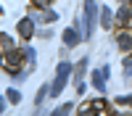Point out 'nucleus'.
<instances>
[{
  "mask_svg": "<svg viewBox=\"0 0 132 116\" xmlns=\"http://www.w3.org/2000/svg\"><path fill=\"white\" fill-rule=\"evenodd\" d=\"M69 74H71V63L61 61V63H58V71H56V82L50 84V95H58V92L66 87V82H69Z\"/></svg>",
  "mask_w": 132,
  "mask_h": 116,
  "instance_id": "nucleus-1",
  "label": "nucleus"
},
{
  "mask_svg": "<svg viewBox=\"0 0 132 116\" xmlns=\"http://www.w3.org/2000/svg\"><path fill=\"white\" fill-rule=\"evenodd\" d=\"M116 45H119V50H122V53H132V29H129V26L119 32Z\"/></svg>",
  "mask_w": 132,
  "mask_h": 116,
  "instance_id": "nucleus-2",
  "label": "nucleus"
},
{
  "mask_svg": "<svg viewBox=\"0 0 132 116\" xmlns=\"http://www.w3.org/2000/svg\"><path fill=\"white\" fill-rule=\"evenodd\" d=\"M95 13H98V8H95V0H85V24H87V34L93 32Z\"/></svg>",
  "mask_w": 132,
  "mask_h": 116,
  "instance_id": "nucleus-3",
  "label": "nucleus"
},
{
  "mask_svg": "<svg viewBox=\"0 0 132 116\" xmlns=\"http://www.w3.org/2000/svg\"><path fill=\"white\" fill-rule=\"evenodd\" d=\"M19 34L24 40H32V34H35V19H24L19 21Z\"/></svg>",
  "mask_w": 132,
  "mask_h": 116,
  "instance_id": "nucleus-4",
  "label": "nucleus"
},
{
  "mask_svg": "<svg viewBox=\"0 0 132 116\" xmlns=\"http://www.w3.org/2000/svg\"><path fill=\"white\" fill-rule=\"evenodd\" d=\"M106 79H108V69L103 66V69H98L93 74V87L95 90H106Z\"/></svg>",
  "mask_w": 132,
  "mask_h": 116,
  "instance_id": "nucleus-5",
  "label": "nucleus"
},
{
  "mask_svg": "<svg viewBox=\"0 0 132 116\" xmlns=\"http://www.w3.org/2000/svg\"><path fill=\"white\" fill-rule=\"evenodd\" d=\"M79 34H82V32H77V29H66V32H63V42H66L69 48H74L77 42H79Z\"/></svg>",
  "mask_w": 132,
  "mask_h": 116,
  "instance_id": "nucleus-6",
  "label": "nucleus"
},
{
  "mask_svg": "<svg viewBox=\"0 0 132 116\" xmlns=\"http://www.w3.org/2000/svg\"><path fill=\"white\" fill-rule=\"evenodd\" d=\"M116 21H119L122 26H127L129 21H132V16H129V8H127V5H122V8H119V13H116Z\"/></svg>",
  "mask_w": 132,
  "mask_h": 116,
  "instance_id": "nucleus-7",
  "label": "nucleus"
},
{
  "mask_svg": "<svg viewBox=\"0 0 132 116\" xmlns=\"http://www.w3.org/2000/svg\"><path fill=\"white\" fill-rule=\"evenodd\" d=\"M111 21H114V16H111V11H108V8L103 5V11H101V24H103V26H111Z\"/></svg>",
  "mask_w": 132,
  "mask_h": 116,
  "instance_id": "nucleus-8",
  "label": "nucleus"
},
{
  "mask_svg": "<svg viewBox=\"0 0 132 116\" xmlns=\"http://www.w3.org/2000/svg\"><path fill=\"white\" fill-rule=\"evenodd\" d=\"M5 98H8L11 103H19V100H21V92H19V90H8V92H5Z\"/></svg>",
  "mask_w": 132,
  "mask_h": 116,
  "instance_id": "nucleus-9",
  "label": "nucleus"
},
{
  "mask_svg": "<svg viewBox=\"0 0 132 116\" xmlns=\"http://www.w3.org/2000/svg\"><path fill=\"white\" fill-rule=\"evenodd\" d=\"M106 108H108V105H106L103 100H95V103H93V113H103Z\"/></svg>",
  "mask_w": 132,
  "mask_h": 116,
  "instance_id": "nucleus-10",
  "label": "nucleus"
},
{
  "mask_svg": "<svg viewBox=\"0 0 132 116\" xmlns=\"http://www.w3.org/2000/svg\"><path fill=\"white\" fill-rule=\"evenodd\" d=\"M32 5H35V8H48L50 0H32Z\"/></svg>",
  "mask_w": 132,
  "mask_h": 116,
  "instance_id": "nucleus-11",
  "label": "nucleus"
},
{
  "mask_svg": "<svg viewBox=\"0 0 132 116\" xmlns=\"http://www.w3.org/2000/svg\"><path fill=\"white\" fill-rule=\"evenodd\" d=\"M71 108H74V105H71V103H66V105H61V108H56V111H53V113H69Z\"/></svg>",
  "mask_w": 132,
  "mask_h": 116,
  "instance_id": "nucleus-12",
  "label": "nucleus"
},
{
  "mask_svg": "<svg viewBox=\"0 0 132 116\" xmlns=\"http://www.w3.org/2000/svg\"><path fill=\"white\" fill-rule=\"evenodd\" d=\"M11 48H13V45H11V37H8V34H3V50H5V53H8V50H11Z\"/></svg>",
  "mask_w": 132,
  "mask_h": 116,
  "instance_id": "nucleus-13",
  "label": "nucleus"
},
{
  "mask_svg": "<svg viewBox=\"0 0 132 116\" xmlns=\"http://www.w3.org/2000/svg\"><path fill=\"white\" fill-rule=\"evenodd\" d=\"M124 71H127V74H132V61H127V63H124Z\"/></svg>",
  "mask_w": 132,
  "mask_h": 116,
  "instance_id": "nucleus-14",
  "label": "nucleus"
}]
</instances>
